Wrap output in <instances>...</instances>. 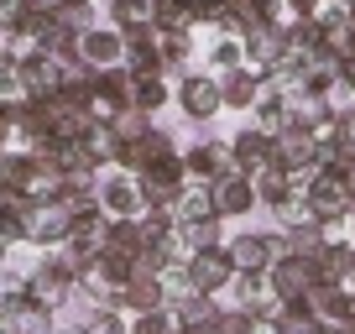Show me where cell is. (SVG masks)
<instances>
[{
  "mask_svg": "<svg viewBox=\"0 0 355 334\" xmlns=\"http://www.w3.org/2000/svg\"><path fill=\"white\" fill-rule=\"evenodd\" d=\"M173 105L189 121L209 125L214 115H225V94H220V73H209V68H193V73L173 78Z\"/></svg>",
  "mask_w": 355,
  "mask_h": 334,
  "instance_id": "6da1fadb",
  "label": "cell"
},
{
  "mask_svg": "<svg viewBox=\"0 0 355 334\" xmlns=\"http://www.w3.org/2000/svg\"><path fill=\"white\" fill-rule=\"evenodd\" d=\"M303 199H309V209H313V220L324 225L329 235H345V214H350V188H345L334 173H319L313 167L309 173V188H303Z\"/></svg>",
  "mask_w": 355,
  "mask_h": 334,
  "instance_id": "7a4b0ae2",
  "label": "cell"
},
{
  "mask_svg": "<svg viewBox=\"0 0 355 334\" xmlns=\"http://www.w3.org/2000/svg\"><path fill=\"white\" fill-rule=\"evenodd\" d=\"M319 282H324L319 256H303V251H282V256L266 267V288L277 292V298H309Z\"/></svg>",
  "mask_w": 355,
  "mask_h": 334,
  "instance_id": "3957f363",
  "label": "cell"
},
{
  "mask_svg": "<svg viewBox=\"0 0 355 334\" xmlns=\"http://www.w3.org/2000/svg\"><path fill=\"white\" fill-rule=\"evenodd\" d=\"M225 251H230L235 272H266L288 245H282V230H230Z\"/></svg>",
  "mask_w": 355,
  "mask_h": 334,
  "instance_id": "277c9868",
  "label": "cell"
},
{
  "mask_svg": "<svg viewBox=\"0 0 355 334\" xmlns=\"http://www.w3.org/2000/svg\"><path fill=\"white\" fill-rule=\"evenodd\" d=\"M131 105V68L115 63V68H94V89H89V105L84 110L94 121H115V115Z\"/></svg>",
  "mask_w": 355,
  "mask_h": 334,
  "instance_id": "5b68a950",
  "label": "cell"
},
{
  "mask_svg": "<svg viewBox=\"0 0 355 334\" xmlns=\"http://www.w3.org/2000/svg\"><path fill=\"white\" fill-rule=\"evenodd\" d=\"M94 199H100V209L110 214V220H136V214L146 209L141 183H136V173H125V167H110V173H100V188H94Z\"/></svg>",
  "mask_w": 355,
  "mask_h": 334,
  "instance_id": "8992f818",
  "label": "cell"
},
{
  "mask_svg": "<svg viewBox=\"0 0 355 334\" xmlns=\"http://www.w3.org/2000/svg\"><path fill=\"white\" fill-rule=\"evenodd\" d=\"M319 136L303 131V125H282V131H272V167H288V173H309L313 162H319Z\"/></svg>",
  "mask_w": 355,
  "mask_h": 334,
  "instance_id": "52a82bcc",
  "label": "cell"
},
{
  "mask_svg": "<svg viewBox=\"0 0 355 334\" xmlns=\"http://www.w3.org/2000/svg\"><path fill=\"white\" fill-rule=\"evenodd\" d=\"M183 162H189V178H204V183L225 178V173H241L230 136H225V141H220V136H204V141H193L189 152H183Z\"/></svg>",
  "mask_w": 355,
  "mask_h": 334,
  "instance_id": "ba28073f",
  "label": "cell"
},
{
  "mask_svg": "<svg viewBox=\"0 0 355 334\" xmlns=\"http://www.w3.org/2000/svg\"><path fill=\"white\" fill-rule=\"evenodd\" d=\"M73 235V214H68V204L63 199H42V204H32L26 209V240L32 245H58V240H68Z\"/></svg>",
  "mask_w": 355,
  "mask_h": 334,
  "instance_id": "9c48e42d",
  "label": "cell"
},
{
  "mask_svg": "<svg viewBox=\"0 0 355 334\" xmlns=\"http://www.w3.org/2000/svg\"><path fill=\"white\" fill-rule=\"evenodd\" d=\"M63 73H68V63L63 58H53V53H26L21 58V94L26 100H53L58 89H63Z\"/></svg>",
  "mask_w": 355,
  "mask_h": 334,
  "instance_id": "30bf717a",
  "label": "cell"
},
{
  "mask_svg": "<svg viewBox=\"0 0 355 334\" xmlns=\"http://www.w3.org/2000/svg\"><path fill=\"white\" fill-rule=\"evenodd\" d=\"M183 267H189V282L199 292H225V288H230V277H235V261H230L225 245H204V251H193Z\"/></svg>",
  "mask_w": 355,
  "mask_h": 334,
  "instance_id": "8fae6325",
  "label": "cell"
},
{
  "mask_svg": "<svg viewBox=\"0 0 355 334\" xmlns=\"http://www.w3.org/2000/svg\"><path fill=\"white\" fill-rule=\"evenodd\" d=\"M214 209H220V220H245V214H261V199H256L251 173H225V178H214Z\"/></svg>",
  "mask_w": 355,
  "mask_h": 334,
  "instance_id": "7c38bea8",
  "label": "cell"
},
{
  "mask_svg": "<svg viewBox=\"0 0 355 334\" xmlns=\"http://www.w3.org/2000/svg\"><path fill=\"white\" fill-rule=\"evenodd\" d=\"M26 288H32V298H37V303H47V308H63V303H73V298H78V282L68 277V272L58 267L53 256H42V261L32 267Z\"/></svg>",
  "mask_w": 355,
  "mask_h": 334,
  "instance_id": "4fadbf2b",
  "label": "cell"
},
{
  "mask_svg": "<svg viewBox=\"0 0 355 334\" xmlns=\"http://www.w3.org/2000/svg\"><path fill=\"white\" fill-rule=\"evenodd\" d=\"M220 94H225V110L230 115H251V105L261 100V73L251 63H235L220 73Z\"/></svg>",
  "mask_w": 355,
  "mask_h": 334,
  "instance_id": "5bb4252c",
  "label": "cell"
},
{
  "mask_svg": "<svg viewBox=\"0 0 355 334\" xmlns=\"http://www.w3.org/2000/svg\"><path fill=\"white\" fill-rule=\"evenodd\" d=\"M173 152H178L173 131L152 125L146 136H136V141H125V146H121V167H125V173H146L152 162H162V157H173Z\"/></svg>",
  "mask_w": 355,
  "mask_h": 334,
  "instance_id": "9a60e30c",
  "label": "cell"
},
{
  "mask_svg": "<svg viewBox=\"0 0 355 334\" xmlns=\"http://www.w3.org/2000/svg\"><path fill=\"white\" fill-rule=\"evenodd\" d=\"M121 47H125V37H121V26H110V21L78 32V58H84L89 68H115L121 63Z\"/></svg>",
  "mask_w": 355,
  "mask_h": 334,
  "instance_id": "2e32d148",
  "label": "cell"
},
{
  "mask_svg": "<svg viewBox=\"0 0 355 334\" xmlns=\"http://www.w3.org/2000/svg\"><path fill=\"white\" fill-rule=\"evenodd\" d=\"M125 47H121V63L131 68V73H152V68H162V42H157V21L152 26H131V32H121Z\"/></svg>",
  "mask_w": 355,
  "mask_h": 334,
  "instance_id": "e0dca14e",
  "label": "cell"
},
{
  "mask_svg": "<svg viewBox=\"0 0 355 334\" xmlns=\"http://www.w3.org/2000/svg\"><path fill=\"white\" fill-rule=\"evenodd\" d=\"M313 256H319L324 282H345V288H355V240H350V235H329Z\"/></svg>",
  "mask_w": 355,
  "mask_h": 334,
  "instance_id": "ac0fdd59",
  "label": "cell"
},
{
  "mask_svg": "<svg viewBox=\"0 0 355 334\" xmlns=\"http://www.w3.org/2000/svg\"><path fill=\"white\" fill-rule=\"evenodd\" d=\"M235 146V162H241V173H261V167H272V131H261V125H241V131L230 136Z\"/></svg>",
  "mask_w": 355,
  "mask_h": 334,
  "instance_id": "d6986e66",
  "label": "cell"
},
{
  "mask_svg": "<svg viewBox=\"0 0 355 334\" xmlns=\"http://www.w3.org/2000/svg\"><path fill=\"white\" fill-rule=\"evenodd\" d=\"M241 53H245V63H251L256 73L277 68L282 63V26H251V32L241 37Z\"/></svg>",
  "mask_w": 355,
  "mask_h": 334,
  "instance_id": "ffe728a7",
  "label": "cell"
},
{
  "mask_svg": "<svg viewBox=\"0 0 355 334\" xmlns=\"http://www.w3.org/2000/svg\"><path fill=\"white\" fill-rule=\"evenodd\" d=\"M131 105L146 115H162L167 105H173V78L162 73V68H152V73H131Z\"/></svg>",
  "mask_w": 355,
  "mask_h": 334,
  "instance_id": "44dd1931",
  "label": "cell"
},
{
  "mask_svg": "<svg viewBox=\"0 0 355 334\" xmlns=\"http://www.w3.org/2000/svg\"><path fill=\"white\" fill-rule=\"evenodd\" d=\"M309 313L319 324H329V329L345 324L350 319V288H345V282H319V288L309 292Z\"/></svg>",
  "mask_w": 355,
  "mask_h": 334,
  "instance_id": "7402d4cb",
  "label": "cell"
},
{
  "mask_svg": "<svg viewBox=\"0 0 355 334\" xmlns=\"http://www.w3.org/2000/svg\"><path fill=\"white\" fill-rule=\"evenodd\" d=\"M167 308L178 313V329H209V324H214V313L225 308V298H220V292H199V288H193L189 298L167 303Z\"/></svg>",
  "mask_w": 355,
  "mask_h": 334,
  "instance_id": "603a6c76",
  "label": "cell"
},
{
  "mask_svg": "<svg viewBox=\"0 0 355 334\" xmlns=\"http://www.w3.org/2000/svg\"><path fill=\"white\" fill-rule=\"evenodd\" d=\"M209 214H220V209H214V183L189 178V183H183V193H178V204H173V220L178 225H193V220H209Z\"/></svg>",
  "mask_w": 355,
  "mask_h": 334,
  "instance_id": "cb8c5ba5",
  "label": "cell"
},
{
  "mask_svg": "<svg viewBox=\"0 0 355 334\" xmlns=\"http://www.w3.org/2000/svg\"><path fill=\"white\" fill-rule=\"evenodd\" d=\"M235 63H245L241 37L209 32V42H199V68H209V73H225V68H235Z\"/></svg>",
  "mask_w": 355,
  "mask_h": 334,
  "instance_id": "d4e9b609",
  "label": "cell"
},
{
  "mask_svg": "<svg viewBox=\"0 0 355 334\" xmlns=\"http://www.w3.org/2000/svg\"><path fill=\"white\" fill-rule=\"evenodd\" d=\"M152 308H167V292H162V282H125L121 288V313L131 319V313H152Z\"/></svg>",
  "mask_w": 355,
  "mask_h": 334,
  "instance_id": "484cf974",
  "label": "cell"
},
{
  "mask_svg": "<svg viewBox=\"0 0 355 334\" xmlns=\"http://www.w3.org/2000/svg\"><path fill=\"white\" fill-rule=\"evenodd\" d=\"M251 183H256V199H261V214H266V209H277V204L293 193L288 167H261V173H251Z\"/></svg>",
  "mask_w": 355,
  "mask_h": 334,
  "instance_id": "4316f807",
  "label": "cell"
},
{
  "mask_svg": "<svg viewBox=\"0 0 355 334\" xmlns=\"http://www.w3.org/2000/svg\"><path fill=\"white\" fill-rule=\"evenodd\" d=\"M178 230H183V240H189V256L204 251V245H225V240H230V220H220V214L193 220V225H178Z\"/></svg>",
  "mask_w": 355,
  "mask_h": 334,
  "instance_id": "83f0119b",
  "label": "cell"
},
{
  "mask_svg": "<svg viewBox=\"0 0 355 334\" xmlns=\"http://www.w3.org/2000/svg\"><path fill=\"white\" fill-rule=\"evenodd\" d=\"M152 21L162 26V32H199L193 0H152Z\"/></svg>",
  "mask_w": 355,
  "mask_h": 334,
  "instance_id": "f1b7e54d",
  "label": "cell"
},
{
  "mask_svg": "<svg viewBox=\"0 0 355 334\" xmlns=\"http://www.w3.org/2000/svg\"><path fill=\"white\" fill-rule=\"evenodd\" d=\"M146 230H141V220H110V240H105V251H115V256H125L131 261L136 251H146Z\"/></svg>",
  "mask_w": 355,
  "mask_h": 334,
  "instance_id": "f546056e",
  "label": "cell"
},
{
  "mask_svg": "<svg viewBox=\"0 0 355 334\" xmlns=\"http://www.w3.org/2000/svg\"><path fill=\"white\" fill-rule=\"evenodd\" d=\"M32 167H37L32 152H6V157H0V193H26Z\"/></svg>",
  "mask_w": 355,
  "mask_h": 334,
  "instance_id": "4dcf8cb0",
  "label": "cell"
},
{
  "mask_svg": "<svg viewBox=\"0 0 355 334\" xmlns=\"http://www.w3.org/2000/svg\"><path fill=\"white\" fill-rule=\"evenodd\" d=\"M105 21L131 32V26H152V0H105Z\"/></svg>",
  "mask_w": 355,
  "mask_h": 334,
  "instance_id": "1f68e13d",
  "label": "cell"
},
{
  "mask_svg": "<svg viewBox=\"0 0 355 334\" xmlns=\"http://www.w3.org/2000/svg\"><path fill=\"white\" fill-rule=\"evenodd\" d=\"M251 121L261 125V131H282V125H288V94H277V89L261 84V100L251 105Z\"/></svg>",
  "mask_w": 355,
  "mask_h": 334,
  "instance_id": "d6a6232c",
  "label": "cell"
},
{
  "mask_svg": "<svg viewBox=\"0 0 355 334\" xmlns=\"http://www.w3.org/2000/svg\"><path fill=\"white\" fill-rule=\"evenodd\" d=\"M266 292H272V288H266V272H235L230 288H225L220 298H225V303H241V308H251V303L266 298Z\"/></svg>",
  "mask_w": 355,
  "mask_h": 334,
  "instance_id": "836d02e7",
  "label": "cell"
},
{
  "mask_svg": "<svg viewBox=\"0 0 355 334\" xmlns=\"http://www.w3.org/2000/svg\"><path fill=\"white\" fill-rule=\"evenodd\" d=\"M324 240H329V230H324L319 220H298V225L282 230V245H288V251H303V256H313Z\"/></svg>",
  "mask_w": 355,
  "mask_h": 334,
  "instance_id": "e575fe53",
  "label": "cell"
},
{
  "mask_svg": "<svg viewBox=\"0 0 355 334\" xmlns=\"http://www.w3.org/2000/svg\"><path fill=\"white\" fill-rule=\"evenodd\" d=\"M209 329L214 334H261V319H256L251 308H241V303H225V308L214 313Z\"/></svg>",
  "mask_w": 355,
  "mask_h": 334,
  "instance_id": "d590c367",
  "label": "cell"
},
{
  "mask_svg": "<svg viewBox=\"0 0 355 334\" xmlns=\"http://www.w3.org/2000/svg\"><path fill=\"white\" fill-rule=\"evenodd\" d=\"M167 267H173V256L162 251V240L131 256V277H136V282H162V272H167Z\"/></svg>",
  "mask_w": 355,
  "mask_h": 334,
  "instance_id": "8d00e7d4",
  "label": "cell"
},
{
  "mask_svg": "<svg viewBox=\"0 0 355 334\" xmlns=\"http://www.w3.org/2000/svg\"><path fill=\"white\" fill-rule=\"evenodd\" d=\"M324 47H329L334 58H355V16H334V21H324Z\"/></svg>",
  "mask_w": 355,
  "mask_h": 334,
  "instance_id": "74e56055",
  "label": "cell"
},
{
  "mask_svg": "<svg viewBox=\"0 0 355 334\" xmlns=\"http://www.w3.org/2000/svg\"><path fill=\"white\" fill-rule=\"evenodd\" d=\"M78 334H131V319H125L121 308H94L78 324Z\"/></svg>",
  "mask_w": 355,
  "mask_h": 334,
  "instance_id": "f35d334b",
  "label": "cell"
},
{
  "mask_svg": "<svg viewBox=\"0 0 355 334\" xmlns=\"http://www.w3.org/2000/svg\"><path fill=\"white\" fill-rule=\"evenodd\" d=\"M110 125H115V136H121V141H136V136H146V131L157 125V115H146V110H136V105H125V110L115 115Z\"/></svg>",
  "mask_w": 355,
  "mask_h": 334,
  "instance_id": "ab89813d",
  "label": "cell"
},
{
  "mask_svg": "<svg viewBox=\"0 0 355 334\" xmlns=\"http://www.w3.org/2000/svg\"><path fill=\"white\" fill-rule=\"evenodd\" d=\"M131 334H178V313H173V308L131 313Z\"/></svg>",
  "mask_w": 355,
  "mask_h": 334,
  "instance_id": "60d3db41",
  "label": "cell"
},
{
  "mask_svg": "<svg viewBox=\"0 0 355 334\" xmlns=\"http://www.w3.org/2000/svg\"><path fill=\"white\" fill-rule=\"evenodd\" d=\"M58 16H63L73 32H89V26H100V11H94V0H68Z\"/></svg>",
  "mask_w": 355,
  "mask_h": 334,
  "instance_id": "b9f144b4",
  "label": "cell"
},
{
  "mask_svg": "<svg viewBox=\"0 0 355 334\" xmlns=\"http://www.w3.org/2000/svg\"><path fill=\"white\" fill-rule=\"evenodd\" d=\"M334 146H340L345 157H355V100L340 110V121H334V136H329Z\"/></svg>",
  "mask_w": 355,
  "mask_h": 334,
  "instance_id": "7bdbcfd3",
  "label": "cell"
},
{
  "mask_svg": "<svg viewBox=\"0 0 355 334\" xmlns=\"http://www.w3.org/2000/svg\"><path fill=\"white\" fill-rule=\"evenodd\" d=\"M162 292H167V303H178V298H189V292H193L189 267H183V261H173V267L162 272Z\"/></svg>",
  "mask_w": 355,
  "mask_h": 334,
  "instance_id": "ee69618b",
  "label": "cell"
},
{
  "mask_svg": "<svg viewBox=\"0 0 355 334\" xmlns=\"http://www.w3.org/2000/svg\"><path fill=\"white\" fill-rule=\"evenodd\" d=\"M26 16V0H0V32H16Z\"/></svg>",
  "mask_w": 355,
  "mask_h": 334,
  "instance_id": "f6af8a7d",
  "label": "cell"
},
{
  "mask_svg": "<svg viewBox=\"0 0 355 334\" xmlns=\"http://www.w3.org/2000/svg\"><path fill=\"white\" fill-rule=\"evenodd\" d=\"M16 136V100H0V146H11Z\"/></svg>",
  "mask_w": 355,
  "mask_h": 334,
  "instance_id": "bcb514c9",
  "label": "cell"
},
{
  "mask_svg": "<svg viewBox=\"0 0 355 334\" xmlns=\"http://www.w3.org/2000/svg\"><path fill=\"white\" fill-rule=\"evenodd\" d=\"M334 89L355 94V58H340V68H334Z\"/></svg>",
  "mask_w": 355,
  "mask_h": 334,
  "instance_id": "7dc6e473",
  "label": "cell"
},
{
  "mask_svg": "<svg viewBox=\"0 0 355 334\" xmlns=\"http://www.w3.org/2000/svg\"><path fill=\"white\" fill-rule=\"evenodd\" d=\"M68 0H26V11H37V16H58Z\"/></svg>",
  "mask_w": 355,
  "mask_h": 334,
  "instance_id": "c3c4849f",
  "label": "cell"
},
{
  "mask_svg": "<svg viewBox=\"0 0 355 334\" xmlns=\"http://www.w3.org/2000/svg\"><path fill=\"white\" fill-rule=\"evenodd\" d=\"M340 183L350 188V199H355V157H345V173H340Z\"/></svg>",
  "mask_w": 355,
  "mask_h": 334,
  "instance_id": "681fc988",
  "label": "cell"
},
{
  "mask_svg": "<svg viewBox=\"0 0 355 334\" xmlns=\"http://www.w3.org/2000/svg\"><path fill=\"white\" fill-rule=\"evenodd\" d=\"M334 334H355V319H345V324H334Z\"/></svg>",
  "mask_w": 355,
  "mask_h": 334,
  "instance_id": "f907efd6",
  "label": "cell"
},
{
  "mask_svg": "<svg viewBox=\"0 0 355 334\" xmlns=\"http://www.w3.org/2000/svg\"><path fill=\"white\" fill-rule=\"evenodd\" d=\"M0 334H21V329H11V324H0Z\"/></svg>",
  "mask_w": 355,
  "mask_h": 334,
  "instance_id": "816d5d0a",
  "label": "cell"
},
{
  "mask_svg": "<svg viewBox=\"0 0 355 334\" xmlns=\"http://www.w3.org/2000/svg\"><path fill=\"white\" fill-rule=\"evenodd\" d=\"M261 334H282V329H272V324H261Z\"/></svg>",
  "mask_w": 355,
  "mask_h": 334,
  "instance_id": "f5cc1de1",
  "label": "cell"
},
{
  "mask_svg": "<svg viewBox=\"0 0 355 334\" xmlns=\"http://www.w3.org/2000/svg\"><path fill=\"white\" fill-rule=\"evenodd\" d=\"M350 319H355V288H350Z\"/></svg>",
  "mask_w": 355,
  "mask_h": 334,
  "instance_id": "db71d44e",
  "label": "cell"
},
{
  "mask_svg": "<svg viewBox=\"0 0 355 334\" xmlns=\"http://www.w3.org/2000/svg\"><path fill=\"white\" fill-rule=\"evenodd\" d=\"M183 334H214V329H183Z\"/></svg>",
  "mask_w": 355,
  "mask_h": 334,
  "instance_id": "11a10c76",
  "label": "cell"
},
{
  "mask_svg": "<svg viewBox=\"0 0 355 334\" xmlns=\"http://www.w3.org/2000/svg\"><path fill=\"white\" fill-rule=\"evenodd\" d=\"M350 16H355V0H350Z\"/></svg>",
  "mask_w": 355,
  "mask_h": 334,
  "instance_id": "9f6ffc18",
  "label": "cell"
},
{
  "mask_svg": "<svg viewBox=\"0 0 355 334\" xmlns=\"http://www.w3.org/2000/svg\"><path fill=\"white\" fill-rule=\"evenodd\" d=\"M345 6H350V0H345Z\"/></svg>",
  "mask_w": 355,
  "mask_h": 334,
  "instance_id": "6f0895ef",
  "label": "cell"
},
{
  "mask_svg": "<svg viewBox=\"0 0 355 334\" xmlns=\"http://www.w3.org/2000/svg\"><path fill=\"white\" fill-rule=\"evenodd\" d=\"M178 334H183V329H178Z\"/></svg>",
  "mask_w": 355,
  "mask_h": 334,
  "instance_id": "680465c9",
  "label": "cell"
},
{
  "mask_svg": "<svg viewBox=\"0 0 355 334\" xmlns=\"http://www.w3.org/2000/svg\"><path fill=\"white\" fill-rule=\"evenodd\" d=\"M100 6H105V0H100Z\"/></svg>",
  "mask_w": 355,
  "mask_h": 334,
  "instance_id": "91938a15",
  "label": "cell"
}]
</instances>
